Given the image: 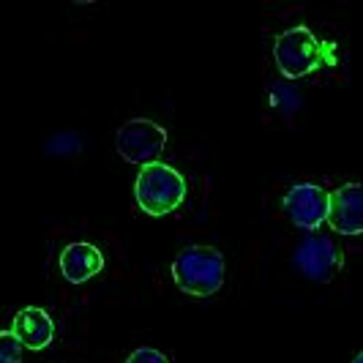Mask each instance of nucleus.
Masks as SVG:
<instances>
[{
  "mask_svg": "<svg viewBox=\"0 0 363 363\" xmlns=\"http://www.w3.org/2000/svg\"><path fill=\"white\" fill-rule=\"evenodd\" d=\"M11 333L25 345V350L41 352L52 345L55 339V323L50 311L38 309V306H25L14 314L11 320Z\"/></svg>",
  "mask_w": 363,
  "mask_h": 363,
  "instance_id": "8",
  "label": "nucleus"
},
{
  "mask_svg": "<svg viewBox=\"0 0 363 363\" xmlns=\"http://www.w3.org/2000/svg\"><path fill=\"white\" fill-rule=\"evenodd\" d=\"M189 194V183L175 167L164 162L145 164L134 183V197L147 216H167L178 211Z\"/></svg>",
  "mask_w": 363,
  "mask_h": 363,
  "instance_id": "2",
  "label": "nucleus"
},
{
  "mask_svg": "<svg viewBox=\"0 0 363 363\" xmlns=\"http://www.w3.org/2000/svg\"><path fill=\"white\" fill-rule=\"evenodd\" d=\"M22 352H25V345L11 333V328L3 330L0 333V363H19Z\"/></svg>",
  "mask_w": 363,
  "mask_h": 363,
  "instance_id": "11",
  "label": "nucleus"
},
{
  "mask_svg": "<svg viewBox=\"0 0 363 363\" xmlns=\"http://www.w3.org/2000/svg\"><path fill=\"white\" fill-rule=\"evenodd\" d=\"M345 257L339 252V246L325 235H311L306 240H301L292 252V265L309 281H330L339 268H342Z\"/></svg>",
  "mask_w": 363,
  "mask_h": 363,
  "instance_id": "6",
  "label": "nucleus"
},
{
  "mask_svg": "<svg viewBox=\"0 0 363 363\" xmlns=\"http://www.w3.org/2000/svg\"><path fill=\"white\" fill-rule=\"evenodd\" d=\"M115 147L121 159L128 164H153L167 147V128L147 121V118H131L115 134Z\"/></svg>",
  "mask_w": 363,
  "mask_h": 363,
  "instance_id": "4",
  "label": "nucleus"
},
{
  "mask_svg": "<svg viewBox=\"0 0 363 363\" xmlns=\"http://www.w3.org/2000/svg\"><path fill=\"white\" fill-rule=\"evenodd\" d=\"M126 363H169V358L164 355L162 350H153V347H137V350L126 358Z\"/></svg>",
  "mask_w": 363,
  "mask_h": 363,
  "instance_id": "13",
  "label": "nucleus"
},
{
  "mask_svg": "<svg viewBox=\"0 0 363 363\" xmlns=\"http://www.w3.org/2000/svg\"><path fill=\"white\" fill-rule=\"evenodd\" d=\"M60 273L69 284H85L88 279L99 276L101 268H104V255L88 243V240H77V243H69L63 252H60Z\"/></svg>",
  "mask_w": 363,
  "mask_h": 363,
  "instance_id": "9",
  "label": "nucleus"
},
{
  "mask_svg": "<svg viewBox=\"0 0 363 363\" xmlns=\"http://www.w3.org/2000/svg\"><path fill=\"white\" fill-rule=\"evenodd\" d=\"M273 60L287 79H301V77L314 74L317 69L325 66L328 47L325 41H320L306 25H298V28H290L276 38Z\"/></svg>",
  "mask_w": 363,
  "mask_h": 363,
  "instance_id": "3",
  "label": "nucleus"
},
{
  "mask_svg": "<svg viewBox=\"0 0 363 363\" xmlns=\"http://www.w3.org/2000/svg\"><path fill=\"white\" fill-rule=\"evenodd\" d=\"M281 208L298 230L314 233L320 230L330 216V191L317 183H295L284 194Z\"/></svg>",
  "mask_w": 363,
  "mask_h": 363,
  "instance_id": "5",
  "label": "nucleus"
},
{
  "mask_svg": "<svg viewBox=\"0 0 363 363\" xmlns=\"http://www.w3.org/2000/svg\"><path fill=\"white\" fill-rule=\"evenodd\" d=\"M227 276L224 255L213 246H186L172 262V279L178 290L194 298H211L221 290Z\"/></svg>",
  "mask_w": 363,
  "mask_h": 363,
  "instance_id": "1",
  "label": "nucleus"
},
{
  "mask_svg": "<svg viewBox=\"0 0 363 363\" xmlns=\"http://www.w3.org/2000/svg\"><path fill=\"white\" fill-rule=\"evenodd\" d=\"M328 224L336 235H363V183H345L330 191Z\"/></svg>",
  "mask_w": 363,
  "mask_h": 363,
  "instance_id": "7",
  "label": "nucleus"
},
{
  "mask_svg": "<svg viewBox=\"0 0 363 363\" xmlns=\"http://www.w3.org/2000/svg\"><path fill=\"white\" fill-rule=\"evenodd\" d=\"M271 104H273V109H279V112H290V109H295V104H298V96L290 91V85L276 82L271 88Z\"/></svg>",
  "mask_w": 363,
  "mask_h": 363,
  "instance_id": "12",
  "label": "nucleus"
},
{
  "mask_svg": "<svg viewBox=\"0 0 363 363\" xmlns=\"http://www.w3.org/2000/svg\"><path fill=\"white\" fill-rule=\"evenodd\" d=\"M352 363H363V350L358 352V355H355V361H352Z\"/></svg>",
  "mask_w": 363,
  "mask_h": 363,
  "instance_id": "14",
  "label": "nucleus"
},
{
  "mask_svg": "<svg viewBox=\"0 0 363 363\" xmlns=\"http://www.w3.org/2000/svg\"><path fill=\"white\" fill-rule=\"evenodd\" d=\"M79 150H82V140L74 131H60V134H55L52 140L47 143V153L50 156H74Z\"/></svg>",
  "mask_w": 363,
  "mask_h": 363,
  "instance_id": "10",
  "label": "nucleus"
}]
</instances>
